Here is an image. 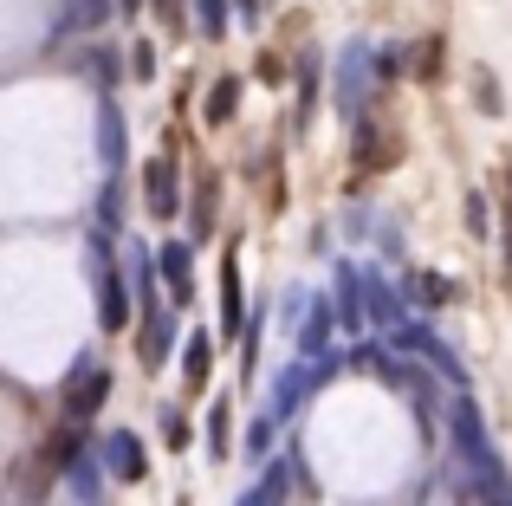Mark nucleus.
Wrapping results in <instances>:
<instances>
[{
  "label": "nucleus",
  "mask_w": 512,
  "mask_h": 506,
  "mask_svg": "<svg viewBox=\"0 0 512 506\" xmlns=\"http://www.w3.org/2000/svg\"><path fill=\"white\" fill-rule=\"evenodd\" d=\"M396 344H402V351H415L422 364H435V377H441V383H461V377H467L461 357H454V351H448V344H441L428 325H402V331H396Z\"/></svg>",
  "instance_id": "2"
},
{
  "label": "nucleus",
  "mask_w": 512,
  "mask_h": 506,
  "mask_svg": "<svg viewBox=\"0 0 512 506\" xmlns=\"http://www.w3.org/2000/svg\"><path fill=\"white\" fill-rule=\"evenodd\" d=\"M325 338H331V312H325V299H318V305H312V318H305V331H299L305 357H312V351H325Z\"/></svg>",
  "instance_id": "14"
},
{
  "label": "nucleus",
  "mask_w": 512,
  "mask_h": 506,
  "mask_svg": "<svg viewBox=\"0 0 512 506\" xmlns=\"http://www.w3.org/2000/svg\"><path fill=\"white\" fill-rule=\"evenodd\" d=\"M415 299H428V305H448L454 299V286L441 273H415Z\"/></svg>",
  "instance_id": "17"
},
{
  "label": "nucleus",
  "mask_w": 512,
  "mask_h": 506,
  "mask_svg": "<svg viewBox=\"0 0 512 506\" xmlns=\"http://www.w3.org/2000/svg\"><path fill=\"white\" fill-rule=\"evenodd\" d=\"M156 13H163V20H175V13H182V0H156Z\"/></svg>",
  "instance_id": "23"
},
{
  "label": "nucleus",
  "mask_w": 512,
  "mask_h": 506,
  "mask_svg": "<svg viewBox=\"0 0 512 506\" xmlns=\"http://www.w3.org/2000/svg\"><path fill=\"white\" fill-rule=\"evenodd\" d=\"M363 318H370V325H383V331H402V325H409V318H402V305H396V292H389L376 273H363Z\"/></svg>",
  "instance_id": "7"
},
{
  "label": "nucleus",
  "mask_w": 512,
  "mask_h": 506,
  "mask_svg": "<svg viewBox=\"0 0 512 506\" xmlns=\"http://www.w3.org/2000/svg\"><path fill=\"white\" fill-rule=\"evenodd\" d=\"M111 13V0H59V33H85Z\"/></svg>",
  "instance_id": "10"
},
{
  "label": "nucleus",
  "mask_w": 512,
  "mask_h": 506,
  "mask_svg": "<svg viewBox=\"0 0 512 506\" xmlns=\"http://www.w3.org/2000/svg\"><path fill=\"white\" fill-rule=\"evenodd\" d=\"M111 396V370H98V364H85L78 370V383L65 390V416H98V403Z\"/></svg>",
  "instance_id": "6"
},
{
  "label": "nucleus",
  "mask_w": 512,
  "mask_h": 506,
  "mask_svg": "<svg viewBox=\"0 0 512 506\" xmlns=\"http://www.w3.org/2000/svg\"><path fill=\"white\" fill-rule=\"evenodd\" d=\"M208 442H214V455L227 448V403H214V416H208Z\"/></svg>",
  "instance_id": "20"
},
{
  "label": "nucleus",
  "mask_w": 512,
  "mask_h": 506,
  "mask_svg": "<svg viewBox=\"0 0 512 506\" xmlns=\"http://www.w3.org/2000/svg\"><path fill=\"white\" fill-rule=\"evenodd\" d=\"M454 442H461V455H467V468L480 474V500L487 506H512V481H506V468L493 461V448H487V422H480V409L474 403H454Z\"/></svg>",
  "instance_id": "1"
},
{
  "label": "nucleus",
  "mask_w": 512,
  "mask_h": 506,
  "mask_svg": "<svg viewBox=\"0 0 512 506\" xmlns=\"http://www.w3.org/2000/svg\"><path fill=\"white\" fill-rule=\"evenodd\" d=\"M195 13H201V33L208 39L227 33V0H195Z\"/></svg>",
  "instance_id": "18"
},
{
  "label": "nucleus",
  "mask_w": 512,
  "mask_h": 506,
  "mask_svg": "<svg viewBox=\"0 0 512 506\" xmlns=\"http://www.w3.org/2000/svg\"><path fill=\"white\" fill-rule=\"evenodd\" d=\"M331 370H338V364H325V357H318V370H312V364H292L286 377H279V390H273V409H266V416H273V422H279V416H292V403H299V396L312 390V383H325Z\"/></svg>",
  "instance_id": "5"
},
{
  "label": "nucleus",
  "mask_w": 512,
  "mask_h": 506,
  "mask_svg": "<svg viewBox=\"0 0 512 506\" xmlns=\"http://www.w3.org/2000/svg\"><path fill=\"white\" fill-rule=\"evenodd\" d=\"M104 156H111V176L124 169V117H117V104L104 111Z\"/></svg>",
  "instance_id": "16"
},
{
  "label": "nucleus",
  "mask_w": 512,
  "mask_h": 506,
  "mask_svg": "<svg viewBox=\"0 0 512 506\" xmlns=\"http://www.w3.org/2000/svg\"><path fill=\"white\" fill-rule=\"evenodd\" d=\"M111 461H117V474H124V481H143V448H137V435L111 429Z\"/></svg>",
  "instance_id": "13"
},
{
  "label": "nucleus",
  "mask_w": 512,
  "mask_h": 506,
  "mask_svg": "<svg viewBox=\"0 0 512 506\" xmlns=\"http://www.w3.org/2000/svg\"><path fill=\"white\" fill-rule=\"evenodd\" d=\"M182 364H188V383L201 390V383H208V338H195V344H188V357H182Z\"/></svg>",
  "instance_id": "19"
},
{
  "label": "nucleus",
  "mask_w": 512,
  "mask_h": 506,
  "mask_svg": "<svg viewBox=\"0 0 512 506\" xmlns=\"http://www.w3.org/2000/svg\"><path fill=\"white\" fill-rule=\"evenodd\" d=\"M156 266H163V279H169V292H175V305L195 292V273H188V247L182 241H163V253H156Z\"/></svg>",
  "instance_id": "8"
},
{
  "label": "nucleus",
  "mask_w": 512,
  "mask_h": 506,
  "mask_svg": "<svg viewBox=\"0 0 512 506\" xmlns=\"http://www.w3.org/2000/svg\"><path fill=\"white\" fill-rule=\"evenodd\" d=\"M253 7H260V0H240V13H247V20H253Z\"/></svg>",
  "instance_id": "24"
},
{
  "label": "nucleus",
  "mask_w": 512,
  "mask_h": 506,
  "mask_svg": "<svg viewBox=\"0 0 512 506\" xmlns=\"http://www.w3.org/2000/svg\"><path fill=\"white\" fill-rule=\"evenodd\" d=\"M338 312H344V325H363V273H344V286H338Z\"/></svg>",
  "instance_id": "15"
},
{
  "label": "nucleus",
  "mask_w": 512,
  "mask_h": 506,
  "mask_svg": "<svg viewBox=\"0 0 512 506\" xmlns=\"http://www.w3.org/2000/svg\"><path fill=\"white\" fill-rule=\"evenodd\" d=\"M98 318H104V331H124V325H130L124 273H117V266H104V253H98Z\"/></svg>",
  "instance_id": "3"
},
{
  "label": "nucleus",
  "mask_w": 512,
  "mask_h": 506,
  "mask_svg": "<svg viewBox=\"0 0 512 506\" xmlns=\"http://www.w3.org/2000/svg\"><path fill=\"white\" fill-rule=\"evenodd\" d=\"M435 59H441V46H435V39H428V46H415V72H422V78H435V72H441Z\"/></svg>",
  "instance_id": "21"
},
{
  "label": "nucleus",
  "mask_w": 512,
  "mask_h": 506,
  "mask_svg": "<svg viewBox=\"0 0 512 506\" xmlns=\"http://www.w3.org/2000/svg\"><path fill=\"white\" fill-rule=\"evenodd\" d=\"M143 325H150V331H143V364H163V357L175 351V318L169 312H150Z\"/></svg>",
  "instance_id": "9"
},
{
  "label": "nucleus",
  "mask_w": 512,
  "mask_h": 506,
  "mask_svg": "<svg viewBox=\"0 0 512 506\" xmlns=\"http://www.w3.org/2000/svg\"><path fill=\"white\" fill-rule=\"evenodd\" d=\"M201 111H208V124H227V117L240 111V78H214V91H208Z\"/></svg>",
  "instance_id": "12"
},
{
  "label": "nucleus",
  "mask_w": 512,
  "mask_h": 506,
  "mask_svg": "<svg viewBox=\"0 0 512 506\" xmlns=\"http://www.w3.org/2000/svg\"><path fill=\"white\" fill-rule=\"evenodd\" d=\"M363 59H370L363 46L344 52V85H338V104H344V111H363Z\"/></svg>",
  "instance_id": "11"
},
{
  "label": "nucleus",
  "mask_w": 512,
  "mask_h": 506,
  "mask_svg": "<svg viewBox=\"0 0 512 506\" xmlns=\"http://www.w3.org/2000/svg\"><path fill=\"white\" fill-rule=\"evenodd\" d=\"M163 435H169V448H182V442H188V429H182V416H175V409L163 416Z\"/></svg>",
  "instance_id": "22"
},
{
  "label": "nucleus",
  "mask_w": 512,
  "mask_h": 506,
  "mask_svg": "<svg viewBox=\"0 0 512 506\" xmlns=\"http://www.w3.org/2000/svg\"><path fill=\"white\" fill-rule=\"evenodd\" d=\"M143 202H150V215H156V221H169V215H175V202H182V176H175L169 156H156V163H150V176H143Z\"/></svg>",
  "instance_id": "4"
}]
</instances>
